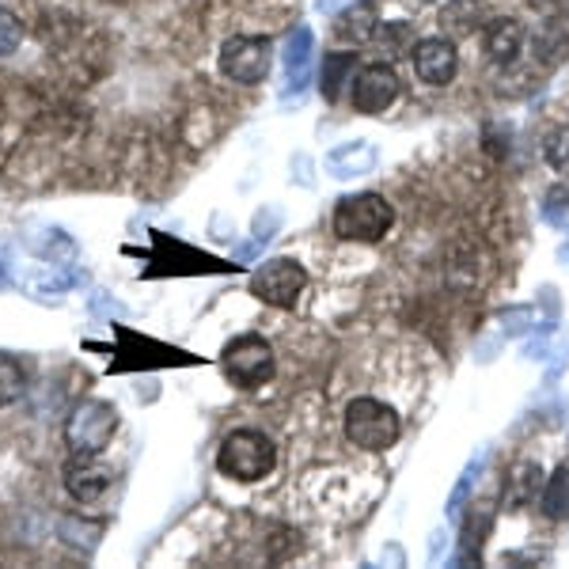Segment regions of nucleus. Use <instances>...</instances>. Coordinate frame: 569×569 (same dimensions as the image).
<instances>
[{"label":"nucleus","instance_id":"nucleus-13","mask_svg":"<svg viewBox=\"0 0 569 569\" xmlns=\"http://www.w3.org/2000/svg\"><path fill=\"white\" fill-rule=\"evenodd\" d=\"M482 46H486V58H490L493 66L509 69L512 61L520 58V50H525V27L517 20H509V16H501V20H493L486 27Z\"/></svg>","mask_w":569,"mask_h":569},{"label":"nucleus","instance_id":"nucleus-23","mask_svg":"<svg viewBox=\"0 0 569 569\" xmlns=\"http://www.w3.org/2000/svg\"><path fill=\"white\" fill-rule=\"evenodd\" d=\"M20 42H23V23L8 8H0V58L20 50Z\"/></svg>","mask_w":569,"mask_h":569},{"label":"nucleus","instance_id":"nucleus-22","mask_svg":"<svg viewBox=\"0 0 569 569\" xmlns=\"http://www.w3.org/2000/svg\"><path fill=\"white\" fill-rule=\"evenodd\" d=\"M543 220L550 228H569V187H550L547 190Z\"/></svg>","mask_w":569,"mask_h":569},{"label":"nucleus","instance_id":"nucleus-9","mask_svg":"<svg viewBox=\"0 0 569 569\" xmlns=\"http://www.w3.org/2000/svg\"><path fill=\"white\" fill-rule=\"evenodd\" d=\"M395 99H399V77L391 66L376 61V66L357 69L353 77V110L357 114H383Z\"/></svg>","mask_w":569,"mask_h":569},{"label":"nucleus","instance_id":"nucleus-1","mask_svg":"<svg viewBox=\"0 0 569 569\" xmlns=\"http://www.w3.org/2000/svg\"><path fill=\"white\" fill-rule=\"evenodd\" d=\"M342 429L346 440L361 452H388L402 437V418L391 402L376 399V395H357L346 402Z\"/></svg>","mask_w":569,"mask_h":569},{"label":"nucleus","instance_id":"nucleus-24","mask_svg":"<svg viewBox=\"0 0 569 569\" xmlns=\"http://www.w3.org/2000/svg\"><path fill=\"white\" fill-rule=\"evenodd\" d=\"M445 12H448V16H456V20H452V31H460V34L475 31V27L467 23V20H471V8H467L463 0H452V4H448Z\"/></svg>","mask_w":569,"mask_h":569},{"label":"nucleus","instance_id":"nucleus-17","mask_svg":"<svg viewBox=\"0 0 569 569\" xmlns=\"http://www.w3.org/2000/svg\"><path fill=\"white\" fill-rule=\"evenodd\" d=\"M357 77V53H327L323 61V80H319V91H323L327 103H338L346 80Z\"/></svg>","mask_w":569,"mask_h":569},{"label":"nucleus","instance_id":"nucleus-15","mask_svg":"<svg viewBox=\"0 0 569 569\" xmlns=\"http://www.w3.org/2000/svg\"><path fill=\"white\" fill-rule=\"evenodd\" d=\"M539 490H543V467L536 460H517L505 479V501L509 509H525V505L539 501Z\"/></svg>","mask_w":569,"mask_h":569},{"label":"nucleus","instance_id":"nucleus-2","mask_svg":"<svg viewBox=\"0 0 569 569\" xmlns=\"http://www.w3.org/2000/svg\"><path fill=\"white\" fill-rule=\"evenodd\" d=\"M278 467V445L262 429H232L217 448V471L232 482H262Z\"/></svg>","mask_w":569,"mask_h":569},{"label":"nucleus","instance_id":"nucleus-7","mask_svg":"<svg viewBox=\"0 0 569 569\" xmlns=\"http://www.w3.org/2000/svg\"><path fill=\"white\" fill-rule=\"evenodd\" d=\"M308 289V270L297 259H266L251 278V292L270 308H297L300 292Z\"/></svg>","mask_w":569,"mask_h":569},{"label":"nucleus","instance_id":"nucleus-12","mask_svg":"<svg viewBox=\"0 0 569 569\" xmlns=\"http://www.w3.org/2000/svg\"><path fill=\"white\" fill-rule=\"evenodd\" d=\"M311 58H316V34H311V27L308 23L292 27L289 39H284V50H281L289 91H305L308 77H311Z\"/></svg>","mask_w":569,"mask_h":569},{"label":"nucleus","instance_id":"nucleus-4","mask_svg":"<svg viewBox=\"0 0 569 569\" xmlns=\"http://www.w3.org/2000/svg\"><path fill=\"white\" fill-rule=\"evenodd\" d=\"M118 433V410L107 399H80L66 418L69 452H103Z\"/></svg>","mask_w":569,"mask_h":569},{"label":"nucleus","instance_id":"nucleus-8","mask_svg":"<svg viewBox=\"0 0 569 569\" xmlns=\"http://www.w3.org/2000/svg\"><path fill=\"white\" fill-rule=\"evenodd\" d=\"M61 482H66L69 498L80 501V505H91L99 501L103 493L110 490V482H114V471L99 460V452H72L66 471H61Z\"/></svg>","mask_w":569,"mask_h":569},{"label":"nucleus","instance_id":"nucleus-3","mask_svg":"<svg viewBox=\"0 0 569 569\" xmlns=\"http://www.w3.org/2000/svg\"><path fill=\"white\" fill-rule=\"evenodd\" d=\"M395 224V209L383 194H346L335 206V217H330V232L346 243H380L383 236L391 232Z\"/></svg>","mask_w":569,"mask_h":569},{"label":"nucleus","instance_id":"nucleus-20","mask_svg":"<svg viewBox=\"0 0 569 569\" xmlns=\"http://www.w3.org/2000/svg\"><path fill=\"white\" fill-rule=\"evenodd\" d=\"M23 383H27L23 365L16 361L12 353H0V410L12 407V402L20 399V395H23Z\"/></svg>","mask_w":569,"mask_h":569},{"label":"nucleus","instance_id":"nucleus-14","mask_svg":"<svg viewBox=\"0 0 569 569\" xmlns=\"http://www.w3.org/2000/svg\"><path fill=\"white\" fill-rule=\"evenodd\" d=\"M376 31H380V8H376V0H353L335 20V34L350 46L369 42Z\"/></svg>","mask_w":569,"mask_h":569},{"label":"nucleus","instance_id":"nucleus-5","mask_svg":"<svg viewBox=\"0 0 569 569\" xmlns=\"http://www.w3.org/2000/svg\"><path fill=\"white\" fill-rule=\"evenodd\" d=\"M217 66L228 80H236V84H243V88H254L270 77L273 46L270 39H262V34H232V39L220 46Z\"/></svg>","mask_w":569,"mask_h":569},{"label":"nucleus","instance_id":"nucleus-25","mask_svg":"<svg viewBox=\"0 0 569 569\" xmlns=\"http://www.w3.org/2000/svg\"><path fill=\"white\" fill-rule=\"evenodd\" d=\"M91 305H96V311H107V316H126V308H122V305H110V300H107V297H99V292L91 297Z\"/></svg>","mask_w":569,"mask_h":569},{"label":"nucleus","instance_id":"nucleus-10","mask_svg":"<svg viewBox=\"0 0 569 569\" xmlns=\"http://www.w3.org/2000/svg\"><path fill=\"white\" fill-rule=\"evenodd\" d=\"M323 168H327V176L338 179V182L372 176V171L380 168V149H376L372 141H365V137H357V141H342L327 152Z\"/></svg>","mask_w":569,"mask_h":569},{"label":"nucleus","instance_id":"nucleus-26","mask_svg":"<svg viewBox=\"0 0 569 569\" xmlns=\"http://www.w3.org/2000/svg\"><path fill=\"white\" fill-rule=\"evenodd\" d=\"M12 284V262H8V251H0V289Z\"/></svg>","mask_w":569,"mask_h":569},{"label":"nucleus","instance_id":"nucleus-21","mask_svg":"<svg viewBox=\"0 0 569 569\" xmlns=\"http://www.w3.org/2000/svg\"><path fill=\"white\" fill-rule=\"evenodd\" d=\"M543 160L550 163V171H558V176L569 179V126H558V130L547 133Z\"/></svg>","mask_w":569,"mask_h":569},{"label":"nucleus","instance_id":"nucleus-19","mask_svg":"<svg viewBox=\"0 0 569 569\" xmlns=\"http://www.w3.org/2000/svg\"><path fill=\"white\" fill-rule=\"evenodd\" d=\"M99 531H103V525H99V520L61 517V539H66L69 547H77V550H96Z\"/></svg>","mask_w":569,"mask_h":569},{"label":"nucleus","instance_id":"nucleus-18","mask_svg":"<svg viewBox=\"0 0 569 569\" xmlns=\"http://www.w3.org/2000/svg\"><path fill=\"white\" fill-rule=\"evenodd\" d=\"M486 463H490V452H479V456H475L471 463L463 467L460 482H456V486H452V493H448V520H460V517H463V509H467V505H471L475 482L482 479Z\"/></svg>","mask_w":569,"mask_h":569},{"label":"nucleus","instance_id":"nucleus-16","mask_svg":"<svg viewBox=\"0 0 569 569\" xmlns=\"http://www.w3.org/2000/svg\"><path fill=\"white\" fill-rule=\"evenodd\" d=\"M539 512H543L547 520H555V525L569 520V463H562L543 482V490H539Z\"/></svg>","mask_w":569,"mask_h":569},{"label":"nucleus","instance_id":"nucleus-27","mask_svg":"<svg viewBox=\"0 0 569 569\" xmlns=\"http://www.w3.org/2000/svg\"><path fill=\"white\" fill-rule=\"evenodd\" d=\"M407 4H415V8H421V4H426V0H407Z\"/></svg>","mask_w":569,"mask_h":569},{"label":"nucleus","instance_id":"nucleus-6","mask_svg":"<svg viewBox=\"0 0 569 569\" xmlns=\"http://www.w3.org/2000/svg\"><path fill=\"white\" fill-rule=\"evenodd\" d=\"M220 369L236 388H262L273 376V346L262 335H240L224 346L220 353Z\"/></svg>","mask_w":569,"mask_h":569},{"label":"nucleus","instance_id":"nucleus-11","mask_svg":"<svg viewBox=\"0 0 569 569\" xmlns=\"http://www.w3.org/2000/svg\"><path fill=\"white\" fill-rule=\"evenodd\" d=\"M456 69H460V53H456L452 39H437L433 34V39H421L415 46V72L426 84L445 88L456 77Z\"/></svg>","mask_w":569,"mask_h":569}]
</instances>
